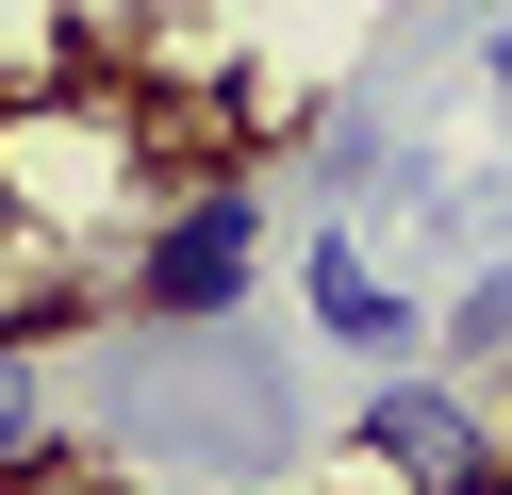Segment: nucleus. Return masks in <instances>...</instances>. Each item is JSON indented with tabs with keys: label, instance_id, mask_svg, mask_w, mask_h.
I'll return each instance as SVG.
<instances>
[{
	"label": "nucleus",
	"instance_id": "3",
	"mask_svg": "<svg viewBox=\"0 0 512 495\" xmlns=\"http://www.w3.org/2000/svg\"><path fill=\"white\" fill-rule=\"evenodd\" d=\"M298 297H314V330H331V347H413V297L380 281V264L347 248V231H314V264H298Z\"/></svg>",
	"mask_w": 512,
	"mask_h": 495
},
{
	"label": "nucleus",
	"instance_id": "1",
	"mask_svg": "<svg viewBox=\"0 0 512 495\" xmlns=\"http://www.w3.org/2000/svg\"><path fill=\"white\" fill-rule=\"evenodd\" d=\"M248 281H265V215H248L232 182H215V198H182V215L133 248V314H149V330H215Z\"/></svg>",
	"mask_w": 512,
	"mask_h": 495
},
{
	"label": "nucleus",
	"instance_id": "2",
	"mask_svg": "<svg viewBox=\"0 0 512 495\" xmlns=\"http://www.w3.org/2000/svg\"><path fill=\"white\" fill-rule=\"evenodd\" d=\"M364 462L380 479H413V495H446V479H479V396L463 380H397V396H364Z\"/></svg>",
	"mask_w": 512,
	"mask_h": 495
},
{
	"label": "nucleus",
	"instance_id": "5",
	"mask_svg": "<svg viewBox=\"0 0 512 495\" xmlns=\"http://www.w3.org/2000/svg\"><path fill=\"white\" fill-rule=\"evenodd\" d=\"M446 495H512V479H496V462H479V479H446Z\"/></svg>",
	"mask_w": 512,
	"mask_h": 495
},
{
	"label": "nucleus",
	"instance_id": "4",
	"mask_svg": "<svg viewBox=\"0 0 512 495\" xmlns=\"http://www.w3.org/2000/svg\"><path fill=\"white\" fill-rule=\"evenodd\" d=\"M50 462V363H34V330H0V479H34Z\"/></svg>",
	"mask_w": 512,
	"mask_h": 495
}]
</instances>
